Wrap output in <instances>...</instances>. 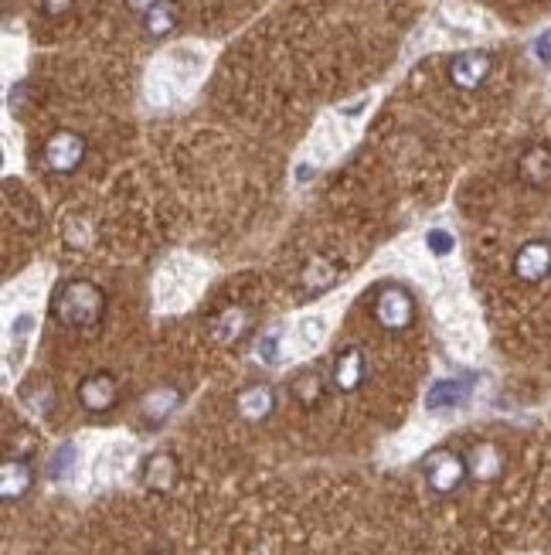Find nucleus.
<instances>
[{
	"label": "nucleus",
	"mask_w": 551,
	"mask_h": 555,
	"mask_svg": "<svg viewBox=\"0 0 551 555\" xmlns=\"http://www.w3.org/2000/svg\"><path fill=\"white\" fill-rule=\"evenodd\" d=\"M52 317L72 331H92L106 317V290L86 276L65 280L52 297Z\"/></svg>",
	"instance_id": "obj_1"
},
{
	"label": "nucleus",
	"mask_w": 551,
	"mask_h": 555,
	"mask_svg": "<svg viewBox=\"0 0 551 555\" xmlns=\"http://www.w3.org/2000/svg\"><path fill=\"white\" fill-rule=\"evenodd\" d=\"M415 297L405 287H398V283H385V287L375 290V300H371V317H375L378 327H385V331H409L415 324Z\"/></svg>",
	"instance_id": "obj_2"
},
{
	"label": "nucleus",
	"mask_w": 551,
	"mask_h": 555,
	"mask_svg": "<svg viewBox=\"0 0 551 555\" xmlns=\"http://www.w3.org/2000/svg\"><path fill=\"white\" fill-rule=\"evenodd\" d=\"M422 477H426L429 491L446 498V494H456L466 481H470V464H466L463 453L439 447V450L426 453V460H422Z\"/></svg>",
	"instance_id": "obj_3"
},
{
	"label": "nucleus",
	"mask_w": 551,
	"mask_h": 555,
	"mask_svg": "<svg viewBox=\"0 0 551 555\" xmlns=\"http://www.w3.org/2000/svg\"><path fill=\"white\" fill-rule=\"evenodd\" d=\"M86 154H89V144L82 133L75 130H55L52 137L45 140V150H41V157H45V167L58 178H65V174H75L82 164H86Z\"/></svg>",
	"instance_id": "obj_4"
},
{
	"label": "nucleus",
	"mask_w": 551,
	"mask_h": 555,
	"mask_svg": "<svg viewBox=\"0 0 551 555\" xmlns=\"http://www.w3.org/2000/svg\"><path fill=\"white\" fill-rule=\"evenodd\" d=\"M75 399H79V406L92 412V416H103V412L116 409V402H120V382L109 372H92L79 382Z\"/></svg>",
	"instance_id": "obj_5"
},
{
	"label": "nucleus",
	"mask_w": 551,
	"mask_h": 555,
	"mask_svg": "<svg viewBox=\"0 0 551 555\" xmlns=\"http://www.w3.org/2000/svg\"><path fill=\"white\" fill-rule=\"evenodd\" d=\"M490 72H494V55L480 52V48H470V52L453 55V62H449V82H453L456 89H463V92L480 89L483 82L490 79Z\"/></svg>",
	"instance_id": "obj_6"
},
{
	"label": "nucleus",
	"mask_w": 551,
	"mask_h": 555,
	"mask_svg": "<svg viewBox=\"0 0 551 555\" xmlns=\"http://www.w3.org/2000/svg\"><path fill=\"white\" fill-rule=\"evenodd\" d=\"M514 276L521 283H541L551 276V242L548 239H531L517 249L514 256Z\"/></svg>",
	"instance_id": "obj_7"
},
{
	"label": "nucleus",
	"mask_w": 551,
	"mask_h": 555,
	"mask_svg": "<svg viewBox=\"0 0 551 555\" xmlns=\"http://www.w3.org/2000/svg\"><path fill=\"white\" fill-rule=\"evenodd\" d=\"M368 378V361H364L361 348H344L341 355L334 358V372H330V382H334L337 392L354 395Z\"/></svg>",
	"instance_id": "obj_8"
},
{
	"label": "nucleus",
	"mask_w": 551,
	"mask_h": 555,
	"mask_svg": "<svg viewBox=\"0 0 551 555\" xmlns=\"http://www.w3.org/2000/svg\"><path fill=\"white\" fill-rule=\"evenodd\" d=\"M35 487V467L28 464L24 457H7L4 467H0V498H4L7 504L21 501L24 494Z\"/></svg>",
	"instance_id": "obj_9"
},
{
	"label": "nucleus",
	"mask_w": 551,
	"mask_h": 555,
	"mask_svg": "<svg viewBox=\"0 0 551 555\" xmlns=\"http://www.w3.org/2000/svg\"><path fill=\"white\" fill-rule=\"evenodd\" d=\"M140 21H143L147 38L164 41V38H171L177 31V24H181V4H177V0H157L147 14H140Z\"/></svg>",
	"instance_id": "obj_10"
},
{
	"label": "nucleus",
	"mask_w": 551,
	"mask_h": 555,
	"mask_svg": "<svg viewBox=\"0 0 551 555\" xmlns=\"http://www.w3.org/2000/svg\"><path fill=\"white\" fill-rule=\"evenodd\" d=\"M235 409H239L242 419H249V423H262L266 416H273L276 409V392L269 389V385H249V389H242L235 395Z\"/></svg>",
	"instance_id": "obj_11"
},
{
	"label": "nucleus",
	"mask_w": 551,
	"mask_h": 555,
	"mask_svg": "<svg viewBox=\"0 0 551 555\" xmlns=\"http://www.w3.org/2000/svg\"><path fill=\"white\" fill-rule=\"evenodd\" d=\"M517 174L531 188H551V150L548 147H528L517 161Z\"/></svg>",
	"instance_id": "obj_12"
},
{
	"label": "nucleus",
	"mask_w": 551,
	"mask_h": 555,
	"mask_svg": "<svg viewBox=\"0 0 551 555\" xmlns=\"http://www.w3.org/2000/svg\"><path fill=\"white\" fill-rule=\"evenodd\" d=\"M470 395V378H443L426 392V409L429 412H443V409H456L466 402Z\"/></svg>",
	"instance_id": "obj_13"
},
{
	"label": "nucleus",
	"mask_w": 551,
	"mask_h": 555,
	"mask_svg": "<svg viewBox=\"0 0 551 555\" xmlns=\"http://www.w3.org/2000/svg\"><path fill=\"white\" fill-rule=\"evenodd\" d=\"M177 481V460L171 453H154V457L143 460V484L154 487V491H171Z\"/></svg>",
	"instance_id": "obj_14"
},
{
	"label": "nucleus",
	"mask_w": 551,
	"mask_h": 555,
	"mask_svg": "<svg viewBox=\"0 0 551 555\" xmlns=\"http://www.w3.org/2000/svg\"><path fill=\"white\" fill-rule=\"evenodd\" d=\"M337 280H341V269H337V263H330V259H324V256L310 259V263L303 266V273H300L303 290H310V293H324V290L334 287Z\"/></svg>",
	"instance_id": "obj_15"
},
{
	"label": "nucleus",
	"mask_w": 551,
	"mask_h": 555,
	"mask_svg": "<svg viewBox=\"0 0 551 555\" xmlns=\"http://www.w3.org/2000/svg\"><path fill=\"white\" fill-rule=\"evenodd\" d=\"M249 327H252V314L245 307H228L218 314V321H215V338L222 341V344H235V341H242L245 334H249Z\"/></svg>",
	"instance_id": "obj_16"
},
{
	"label": "nucleus",
	"mask_w": 551,
	"mask_h": 555,
	"mask_svg": "<svg viewBox=\"0 0 551 555\" xmlns=\"http://www.w3.org/2000/svg\"><path fill=\"white\" fill-rule=\"evenodd\" d=\"M466 464H470V477H477V481H494L500 470H504V457H500V450L494 443H480V447H473V453L466 457Z\"/></svg>",
	"instance_id": "obj_17"
},
{
	"label": "nucleus",
	"mask_w": 551,
	"mask_h": 555,
	"mask_svg": "<svg viewBox=\"0 0 551 555\" xmlns=\"http://www.w3.org/2000/svg\"><path fill=\"white\" fill-rule=\"evenodd\" d=\"M177 389H157V392H150L147 395V402H143V416H147V423L150 426H157V423H164L167 416L177 409Z\"/></svg>",
	"instance_id": "obj_18"
},
{
	"label": "nucleus",
	"mask_w": 551,
	"mask_h": 555,
	"mask_svg": "<svg viewBox=\"0 0 551 555\" xmlns=\"http://www.w3.org/2000/svg\"><path fill=\"white\" fill-rule=\"evenodd\" d=\"M320 389H324V385H320V375L313 372V368H307V372H300L293 378V395L303 402V406H313V402L320 399Z\"/></svg>",
	"instance_id": "obj_19"
},
{
	"label": "nucleus",
	"mask_w": 551,
	"mask_h": 555,
	"mask_svg": "<svg viewBox=\"0 0 551 555\" xmlns=\"http://www.w3.org/2000/svg\"><path fill=\"white\" fill-rule=\"evenodd\" d=\"M38 385V395H31L28 389H21V399L28 409H35L38 416H48V412L55 409V389L48 382H35Z\"/></svg>",
	"instance_id": "obj_20"
},
{
	"label": "nucleus",
	"mask_w": 551,
	"mask_h": 555,
	"mask_svg": "<svg viewBox=\"0 0 551 555\" xmlns=\"http://www.w3.org/2000/svg\"><path fill=\"white\" fill-rule=\"evenodd\" d=\"M72 470H75V447H72V443H62V447H58V453L52 457L48 477H52V481H69Z\"/></svg>",
	"instance_id": "obj_21"
},
{
	"label": "nucleus",
	"mask_w": 551,
	"mask_h": 555,
	"mask_svg": "<svg viewBox=\"0 0 551 555\" xmlns=\"http://www.w3.org/2000/svg\"><path fill=\"white\" fill-rule=\"evenodd\" d=\"M426 246H429L432 256H449V252L456 249V239L449 232H443V229H432L426 235Z\"/></svg>",
	"instance_id": "obj_22"
},
{
	"label": "nucleus",
	"mask_w": 551,
	"mask_h": 555,
	"mask_svg": "<svg viewBox=\"0 0 551 555\" xmlns=\"http://www.w3.org/2000/svg\"><path fill=\"white\" fill-rule=\"evenodd\" d=\"M259 358L266 361V365H276V361H279V334H276V331L262 334V341H259Z\"/></svg>",
	"instance_id": "obj_23"
},
{
	"label": "nucleus",
	"mask_w": 551,
	"mask_h": 555,
	"mask_svg": "<svg viewBox=\"0 0 551 555\" xmlns=\"http://www.w3.org/2000/svg\"><path fill=\"white\" fill-rule=\"evenodd\" d=\"M75 4V0H41V11L48 14V18H62L65 11Z\"/></svg>",
	"instance_id": "obj_24"
},
{
	"label": "nucleus",
	"mask_w": 551,
	"mask_h": 555,
	"mask_svg": "<svg viewBox=\"0 0 551 555\" xmlns=\"http://www.w3.org/2000/svg\"><path fill=\"white\" fill-rule=\"evenodd\" d=\"M534 55H538V62L551 65V28H548L538 41H534Z\"/></svg>",
	"instance_id": "obj_25"
},
{
	"label": "nucleus",
	"mask_w": 551,
	"mask_h": 555,
	"mask_svg": "<svg viewBox=\"0 0 551 555\" xmlns=\"http://www.w3.org/2000/svg\"><path fill=\"white\" fill-rule=\"evenodd\" d=\"M154 4H157V0H126V7H130L133 14H147Z\"/></svg>",
	"instance_id": "obj_26"
},
{
	"label": "nucleus",
	"mask_w": 551,
	"mask_h": 555,
	"mask_svg": "<svg viewBox=\"0 0 551 555\" xmlns=\"http://www.w3.org/2000/svg\"><path fill=\"white\" fill-rule=\"evenodd\" d=\"M147 555H174V552H167V549H157V552H147Z\"/></svg>",
	"instance_id": "obj_27"
}]
</instances>
